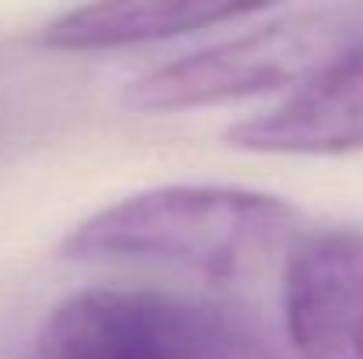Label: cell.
Listing matches in <instances>:
<instances>
[{
    "label": "cell",
    "mask_w": 363,
    "mask_h": 359,
    "mask_svg": "<svg viewBox=\"0 0 363 359\" xmlns=\"http://www.w3.org/2000/svg\"><path fill=\"white\" fill-rule=\"evenodd\" d=\"M293 208L261 190L169 183L127 194L82 219L60 257L85 264H162L230 282L289 233Z\"/></svg>",
    "instance_id": "obj_1"
},
{
    "label": "cell",
    "mask_w": 363,
    "mask_h": 359,
    "mask_svg": "<svg viewBox=\"0 0 363 359\" xmlns=\"http://www.w3.org/2000/svg\"><path fill=\"white\" fill-rule=\"evenodd\" d=\"M360 39L363 4L275 11L264 25H250L148 71L127 89V103L141 113H177L282 89L296 92Z\"/></svg>",
    "instance_id": "obj_2"
},
{
    "label": "cell",
    "mask_w": 363,
    "mask_h": 359,
    "mask_svg": "<svg viewBox=\"0 0 363 359\" xmlns=\"http://www.w3.org/2000/svg\"><path fill=\"white\" fill-rule=\"evenodd\" d=\"M35 359H282V353L230 303L159 289H89L50 314Z\"/></svg>",
    "instance_id": "obj_3"
},
{
    "label": "cell",
    "mask_w": 363,
    "mask_h": 359,
    "mask_svg": "<svg viewBox=\"0 0 363 359\" xmlns=\"http://www.w3.org/2000/svg\"><path fill=\"white\" fill-rule=\"evenodd\" d=\"M282 321L300 359H363V233H311L289 250Z\"/></svg>",
    "instance_id": "obj_4"
},
{
    "label": "cell",
    "mask_w": 363,
    "mask_h": 359,
    "mask_svg": "<svg viewBox=\"0 0 363 359\" xmlns=\"http://www.w3.org/2000/svg\"><path fill=\"white\" fill-rule=\"evenodd\" d=\"M226 144L257 155L363 152V39L279 106L233 123Z\"/></svg>",
    "instance_id": "obj_5"
},
{
    "label": "cell",
    "mask_w": 363,
    "mask_h": 359,
    "mask_svg": "<svg viewBox=\"0 0 363 359\" xmlns=\"http://www.w3.org/2000/svg\"><path fill=\"white\" fill-rule=\"evenodd\" d=\"M272 11L268 4H173V0H123V4H89L53 18L39 42L50 50H117L162 42L177 35H191L201 28L230 25Z\"/></svg>",
    "instance_id": "obj_6"
}]
</instances>
